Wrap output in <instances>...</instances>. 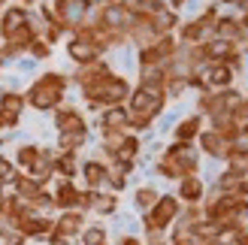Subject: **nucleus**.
<instances>
[{
  "instance_id": "nucleus-1",
  "label": "nucleus",
  "mask_w": 248,
  "mask_h": 245,
  "mask_svg": "<svg viewBox=\"0 0 248 245\" xmlns=\"http://www.w3.org/2000/svg\"><path fill=\"white\" fill-rule=\"evenodd\" d=\"M67 91H70V76L58 70H46L40 73L24 91V103L36 112H58L67 100Z\"/></svg>"
},
{
  "instance_id": "nucleus-2",
  "label": "nucleus",
  "mask_w": 248,
  "mask_h": 245,
  "mask_svg": "<svg viewBox=\"0 0 248 245\" xmlns=\"http://www.w3.org/2000/svg\"><path fill=\"white\" fill-rule=\"evenodd\" d=\"M200 152L191 142H170L155 161V176L167 182H182L200 173Z\"/></svg>"
},
{
  "instance_id": "nucleus-3",
  "label": "nucleus",
  "mask_w": 248,
  "mask_h": 245,
  "mask_svg": "<svg viewBox=\"0 0 248 245\" xmlns=\"http://www.w3.org/2000/svg\"><path fill=\"white\" fill-rule=\"evenodd\" d=\"M130 91H133V85H130V79L124 76V73H109V76H103V79H97V82H91V85H85V88H79V94H82V103L91 109V112H103V109H109V106H124L127 103V97H130Z\"/></svg>"
},
{
  "instance_id": "nucleus-4",
  "label": "nucleus",
  "mask_w": 248,
  "mask_h": 245,
  "mask_svg": "<svg viewBox=\"0 0 248 245\" xmlns=\"http://www.w3.org/2000/svg\"><path fill=\"white\" fill-rule=\"evenodd\" d=\"M124 106H127V112H130V133H145L160 115H164L167 94L155 91V88H140V85H133V91H130Z\"/></svg>"
},
{
  "instance_id": "nucleus-5",
  "label": "nucleus",
  "mask_w": 248,
  "mask_h": 245,
  "mask_svg": "<svg viewBox=\"0 0 248 245\" xmlns=\"http://www.w3.org/2000/svg\"><path fill=\"white\" fill-rule=\"evenodd\" d=\"M91 21H97L106 33L130 36L136 15L127 9V0H106V3H97V9L91 12Z\"/></svg>"
},
{
  "instance_id": "nucleus-6",
  "label": "nucleus",
  "mask_w": 248,
  "mask_h": 245,
  "mask_svg": "<svg viewBox=\"0 0 248 245\" xmlns=\"http://www.w3.org/2000/svg\"><path fill=\"white\" fill-rule=\"evenodd\" d=\"M52 9L61 21V28L67 33H73L76 28H82L85 21H91V12L97 9V3L94 0H55Z\"/></svg>"
},
{
  "instance_id": "nucleus-7",
  "label": "nucleus",
  "mask_w": 248,
  "mask_h": 245,
  "mask_svg": "<svg viewBox=\"0 0 248 245\" xmlns=\"http://www.w3.org/2000/svg\"><path fill=\"white\" fill-rule=\"evenodd\" d=\"M182 209H185V206L179 203L176 194H160L157 203H155V209L148 215H142V227H155V230H167V233H170V227L176 224V218L182 215Z\"/></svg>"
},
{
  "instance_id": "nucleus-8",
  "label": "nucleus",
  "mask_w": 248,
  "mask_h": 245,
  "mask_svg": "<svg viewBox=\"0 0 248 245\" xmlns=\"http://www.w3.org/2000/svg\"><path fill=\"white\" fill-rule=\"evenodd\" d=\"M31 18H33V9L28 3H6L0 9V43L12 40L21 28H28Z\"/></svg>"
},
{
  "instance_id": "nucleus-9",
  "label": "nucleus",
  "mask_w": 248,
  "mask_h": 245,
  "mask_svg": "<svg viewBox=\"0 0 248 245\" xmlns=\"http://www.w3.org/2000/svg\"><path fill=\"white\" fill-rule=\"evenodd\" d=\"M67 58H70V64L76 70H82V67H91L97 61H103L106 55H103V48L97 43L82 40V36H70L67 40Z\"/></svg>"
},
{
  "instance_id": "nucleus-10",
  "label": "nucleus",
  "mask_w": 248,
  "mask_h": 245,
  "mask_svg": "<svg viewBox=\"0 0 248 245\" xmlns=\"http://www.w3.org/2000/svg\"><path fill=\"white\" fill-rule=\"evenodd\" d=\"M197 152L212 157V161H227L230 157V133H218L203 127V133L197 137Z\"/></svg>"
},
{
  "instance_id": "nucleus-11",
  "label": "nucleus",
  "mask_w": 248,
  "mask_h": 245,
  "mask_svg": "<svg viewBox=\"0 0 248 245\" xmlns=\"http://www.w3.org/2000/svg\"><path fill=\"white\" fill-rule=\"evenodd\" d=\"M106 182H109V164L103 157H88V161H82V167H79V185L82 188L106 191Z\"/></svg>"
},
{
  "instance_id": "nucleus-12",
  "label": "nucleus",
  "mask_w": 248,
  "mask_h": 245,
  "mask_svg": "<svg viewBox=\"0 0 248 245\" xmlns=\"http://www.w3.org/2000/svg\"><path fill=\"white\" fill-rule=\"evenodd\" d=\"M85 224H88V215L79 212V209H73V212H58V215H55V230H52V233L61 236V239H67V242H76V239L82 236Z\"/></svg>"
},
{
  "instance_id": "nucleus-13",
  "label": "nucleus",
  "mask_w": 248,
  "mask_h": 245,
  "mask_svg": "<svg viewBox=\"0 0 248 245\" xmlns=\"http://www.w3.org/2000/svg\"><path fill=\"white\" fill-rule=\"evenodd\" d=\"M212 194H233V197H245L248 200V173H236V169H221L215 176Z\"/></svg>"
},
{
  "instance_id": "nucleus-14",
  "label": "nucleus",
  "mask_w": 248,
  "mask_h": 245,
  "mask_svg": "<svg viewBox=\"0 0 248 245\" xmlns=\"http://www.w3.org/2000/svg\"><path fill=\"white\" fill-rule=\"evenodd\" d=\"M82 185L79 182H61L58 179V185L52 188L55 194V212H73V209H79V203H82Z\"/></svg>"
},
{
  "instance_id": "nucleus-15",
  "label": "nucleus",
  "mask_w": 248,
  "mask_h": 245,
  "mask_svg": "<svg viewBox=\"0 0 248 245\" xmlns=\"http://www.w3.org/2000/svg\"><path fill=\"white\" fill-rule=\"evenodd\" d=\"M18 230H21V236H24V242H46L48 236H52V230H55V218L52 215H31L28 221H21L18 224Z\"/></svg>"
},
{
  "instance_id": "nucleus-16",
  "label": "nucleus",
  "mask_w": 248,
  "mask_h": 245,
  "mask_svg": "<svg viewBox=\"0 0 248 245\" xmlns=\"http://www.w3.org/2000/svg\"><path fill=\"white\" fill-rule=\"evenodd\" d=\"M52 115H55V130L58 133H88V121H85L82 109H76V106H67L64 103Z\"/></svg>"
},
{
  "instance_id": "nucleus-17",
  "label": "nucleus",
  "mask_w": 248,
  "mask_h": 245,
  "mask_svg": "<svg viewBox=\"0 0 248 245\" xmlns=\"http://www.w3.org/2000/svg\"><path fill=\"white\" fill-rule=\"evenodd\" d=\"M55 157H58V149H52V145H40L36 164L31 167V173H24V176H31V179L40 182V185L48 188V182L55 179Z\"/></svg>"
},
{
  "instance_id": "nucleus-18",
  "label": "nucleus",
  "mask_w": 248,
  "mask_h": 245,
  "mask_svg": "<svg viewBox=\"0 0 248 245\" xmlns=\"http://www.w3.org/2000/svg\"><path fill=\"white\" fill-rule=\"evenodd\" d=\"M176 197H179L182 206H203V200H206V182L200 176H188V179L176 182Z\"/></svg>"
},
{
  "instance_id": "nucleus-19",
  "label": "nucleus",
  "mask_w": 248,
  "mask_h": 245,
  "mask_svg": "<svg viewBox=\"0 0 248 245\" xmlns=\"http://www.w3.org/2000/svg\"><path fill=\"white\" fill-rule=\"evenodd\" d=\"M215 40H227L233 46H242L245 33H242V21L233 15V12H221L215 18Z\"/></svg>"
},
{
  "instance_id": "nucleus-20",
  "label": "nucleus",
  "mask_w": 248,
  "mask_h": 245,
  "mask_svg": "<svg viewBox=\"0 0 248 245\" xmlns=\"http://www.w3.org/2000/svg\"><path fill=\"white\" fill-rule=\"evenodd\" d=\"M203 124H206V121L197 115V112L179 118L176 127H170L172 130V142H191V145H197V137L203 133Z\"/></svg>"
},
{
  "instance_id": "nucleus-21",
  "label": "nucleus",
  "mask_w": 248,
  "mask_h": 245,
  "mask_svg": "<svg viewBox=\"0 0 248 245\" xmlns=\"http://www.w3.org/2000/svg\"><path fill=\"white\" fill-rule=\"evenodd\" d=\"M100 133L103 130H118V133H127L130 130V112H127V106H109L100 112Z\"/></svg>"
},
{
  "instance_id": "nucleus-22",
  "label": "nucleus",
  "mask_w": 248,
  "mask_h": 245,
  "mask_svg": "<svg viewBox=\"0 0 248 245\" xmlns=\"http://www.w3.org/2000/svg\"><path fill=\"white\" fill-rule=\"evenodd\" d=\"M79 167H82L79 154L58 152V157H55V179H61V182H79Z\"/></svg>"
},
{
  "instance_id": "nucleus-23",
  "label": "nucleus",
  "mask_w": 248,
  "mask_h": 245,
  "mask_svg": "<svg viewBox=\"0 0 248 245\" xmlns=\"http://www.w3.org/2000/svg\"><path fill=\"white\" fill-rule=\"evenodd\" d=\"M112 73V64L103 58V61H97V64H91V67H82V70H73V79H70V85H76V88H85V85H91V82H97V79H103V76H109Z\"/></svg>"
},
{
  "instance_id": "nucleus-24",
  "label": "nucleus",
  "mask_w": 248,
  "mask_h": 245,
  "mask_svg": "<svg viewBox=\"0 0 248 245\" xmlns=\"http://www.w3.org/2000/svg\"><path fill=\"white\" fill-rule=\"evenodd\" d=\"M43 188H46V185H40L36 179L18 173L16 179H12V185L6 188V194H12V197H18V200H24V203H33V200H36V194H40Z\"/></svg>"
},
{
  "instance_id": "nucleus-25",
  "label": "nucleus",
  "mask_w": 248,
  "mask_h": 245,
  "mask_svg": "<svg viewBox=\"0 0 248 245\" xmlns=\"http://www.w3.org/2000/svg\"><path fill=\"white\" fill-rule=\"evenodd\" d=\"M152 24L157 28V33H176L179 31V24H182V18H179V12L176 9H170V3H164L155 15H152Z\"/></svg>"
},
{
  "instance_id": "nucleus-26",
  "label": "nucleus",
  "mask_w": 248,
  "mask_h": 245,
  "mask_svg": "<svg viewBox=\"0 0 248 245\" xmlns=\"http://www.w3.org/2000/svg\"><path fill=\"white\" fill-rule=\"evenodd\" d=\"M118 194H109V191H94V200H91V212L97 218H109V215H115L118 212Z\"/></svg>"
},
{
  "instance_id": "nucleus-27",
  "label": "nucleus",
  "mask_w": 248,
  "mask_h": 245,
  "mask_svg": "<svg viewBox=\"0 0 248 245\" xmlns=\"http://www.w3.org/2000/svg\"><path fill=\"white\" fill-rule=\"evenodd\" d=\"M157 197H160V191H157V188H152V185L136 188V191H133V209L140 212V215H148V212L155 209Z\"/></svg>"
},
{
  "instance_id": "nucleus-28",
  "label": "nucleus",
  "mask_w": 248,
  "mask_h": 245,
  "mask_svg": "<svg viewBox=\"0 0 248 245\" xmlns=\"http://www.w3.org/2000/svg\"><path fill=\"white\" fill-rule=\"evenodd\" d=\"M36 154H40V145L33 142H21L16 149V157H12V164H16L18 173H31V167L36 164Z\"/></svg>"
},
{
  "instance_id": "nucleus-29",
  "label": "nucleus",
  "mask_w": 248,
  "mask_h": 245,
  "mask_svg": "<svg viewBox=\"0 0 248 245\" xmlns=\"http://www.w3.org/2000/svg\"><path fill=\"white\" fill-rule=\"evenodd\" d=\"M0 109L3 112H9V115H24V109H28V103H24V91H12V88H6V91H0Z\"/></svg>"
},
{
  "instance_id": "nucleus-30",
  "label": "nucleus",
  "mask_w": 248,
  "mask_h": 245,
  "mask_svg": "<svg viewBox=\"0 0 248 245\" xmlns=\"http://www.w3.org/2000/svg\"><path fill=\"white\" fill-rule=\"evenodd\" d=\"M88 139H91V133H58V145H55V149L79 154L85 145H88Z\"/></svg>"
},
{
  "instance_id": "nucleus-31",
  "label": "nucleus",
  "mask_w": 248,
  "mask_h": 245,
  "mask_svg": "<svg viewBox=\"0 0 248 245\" xmlns=\"http://www.w3.org/2000/svg\"><path fill=\"white\" fill-rule=\"evenodd\" d=\"M106 242H109V230L103 224H85L79 245H106Z\"/></svg>"
},
{
  "instance_id": "nucleus-32",
  "label": "nucleus",
  "mask_w": 248,
  "mask_h": 245,
  "mask_svg": "<svg viewBox=\"0 0 248 245\" xmlns=\"http://www.w3.org/2000/svg\"><path fill=\"white\" fill-rule=\"evenodd\" d=\"M16 176H18V169H16V164H12V157L0 154V188H9Z\"/></svg>"
},
{
  "instance_id": "nucleus-33",
  "label": "nucleus",
  "mask_w": 248,
  "mask_h": 245,
  "mask_svg": "<svg viewBox=\"0 0 248 245\" xmlns=\"http://www.w3.org/2000/svg\"><path fill=\"white\" fill-rule=\"evenodd\" d=\"M28 58H31V61H46V58H52V46H48L43 36H36V40L31 43V48H28Z\"/></svg>"
},
{
  "instance_id": "nucleus-34",
  "label": "nucleus",
  "mask_w": 248,
  "mask_h": 245,
  "mask_svg": "<svg viewBox=\"0 0 248 245\" xmlns=\"http://www.w3.org/2000/svg\"><path fill=\"white\" fill-rule=\"evenodd\" d=\"M18 124H21V118H18V115H9V112H3V109H0V133L16 130Z\"/></svg>"
},
{
  "instance_id": "nucleus-35",
  "label": "nucleus",
  "mask_w": 248,
  "mask_h": 245,
  "mask_svg": "<svg viewBox=\"0 0 248 245\" xmlns=\"http://www.w3.org/2000/svg\"><path fill=\"white\" fill-rule=\"evenodd\" d=\"M115 245H145V242H142V236H133V233H124V236H121V239H118Z\"/></svg>"
},
{
  "instance_id": "nucleus-36",
  "label": "nucleus",
  "mask_w": 248,
  "mask_h": 245,
  "mask_svg": "<svg viewBox=\"0 0 248 245\" xmlns=\"http://www.w3.org/2000/svg\"><path fill=\"white\" fill-rule=\"evenodd\" d=\"M170 245H206L200 239H179V242H170Z\"/></svg>"
},
{
  "instance_id": "nucleus-37",
  "label": "nucleus",
  "mask_w": 248,
  "mask_h": 245,
  "mask_svg": "<svg viewBox=\"0 0 248 245\" xmlns=\"http://www.w3.org/2000/svg\"><path fill=\"white\" fill-rule=\"evenodd\" d=\"M3 200H6V188H0V209H3Z\"/></svg>"
},
{
  "instance_id": "nucleus-38",
  "label": "nucleus",
  "mask_w": 248,
  "mask_h": 245,
  "mask_svg": "<svg viewBox=\"0 0 248 245\" xmlns=\"http://www.w3.org/2000/svg\"><path fill=\"white\" fill-rule=\"evenodd\" d=\"M0 70H3V64H0Z\"/></svg>"
},
{
  "instance_id": "nucleus-39",
  "label": "nucleus",
  "mask_w": 248,
  "mask_h": 245,
  "mask_svg": "<svg viewBox=\"0 0 248 245\" xmlns=\"http://www.w3.org/2000/svg\"><path fill=\"white\" fill-rule=\"evenodd\" d=\"M106 245H112V242H106Z\"/></svg>"
}]
</instances>
